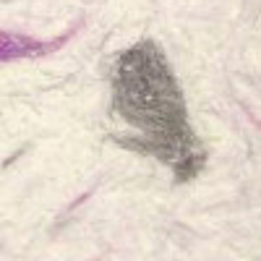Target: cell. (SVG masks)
<instances>
[{"label": "cell", "instance_id": "obj_1", "mask_svg": "<svg viewBox=\"0 0 261 261\" xmlns=\"http://www.w3.org/2000/svg\"><path fill=\"white\" fill-rule=\"evenodd\" d=\"M113 107L141 130V136H118L123 146L162 160L175 170L178 183L201 172L206 154L188 125L183 92L157 42L141 39L120 55L113 76Z\"/></svg>", "mask_w": 261, "mask_h": 261}]
</instances>
